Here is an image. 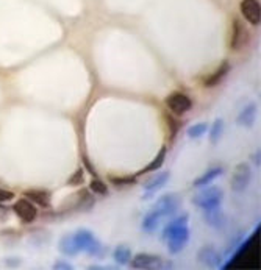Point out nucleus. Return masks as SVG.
Segmentation results:
<instances>
[{"label":"nucleus","instance_id":"nucleus-18","mask_svg":"<svg viewBox=\"0 0 261 270\" xmlns=\"http://www.w3.org/2000/svg\"><path fill=\"white\" fill-rule=\"evenodd\" d=\"M58 250L64 256H76V255H79L76 241H73V235H64L60 239V242H58Z\"/></svg>","mask_w":261,"mask_h":270},{"label":"nucleus","instance_id":"nucleus-1","mask_svg":"<svg viewBox=\"0 0 261 270\" xmlns=\"http://www.w3.org/2000/svg\"><path fill=\"white\" fill-rule=\"evenodd\" d=\"M73 235V241H76L79 253H88L91 256H102L105 253L103 244L94 236L92 231L88 228H80Z\"/></svg>","mask_w":261,"mask_h":270},{"label":"nucleus","instance_id":"nucleus-26","mask_svg":"<svg viewBox=\"0 0 261 270\" xmlns=\"http://www.w3.org/2000/svg\"><path fill=\"white\" fill-rule=\"evenodd\" d=\"M85 183V169L83 167H79L76 172H73L70 177H69V180H67V186H80V184H83Z\"/></svg>","mask_w":261,"mask_h":270},{"label":"nucleus","instance_id":"nucleus-7","mask_svg":"<svg viewBox=\"0 0 261 270\" xmlns=\"http://www.w3.org/2000/svg\"><path fill=\"white\" fill-rule=\"evenodd\" d=\"M130 265L133 268H163V267H171V264H164L163 258L158 255H151V253H138L132 256Z\"/></svg>","mask_w":261,"mask_h":270},{"label":"nucleus","instance_id":"nucleus-17","mask_svg":"<svg viewBox=\"0 0 261 270\" xmlns=\"http://www.w3.org/2000/svg\"><path fill=\"white\" fill-rule=\"evenodd\" d=\"M223 173V169L220 167V166H214V167H210L205 173H202L199 178H196L194 180V183H193V186L194 187H205V186H208L211 181H214L217 177H220Z\"/></svg>","mask_w":261,"mask_h":270},{"label":"nucleus","instance_id":"nucleus-16","mask_svg":"<svg viewBox=\"0 0 261 270\" xmlns=\"http://www.w3.org/2000/svg\"><path fill=\"white\" fill-rule=\"evenodd\" d=\"M230 69H232V66L226 61V63H222L210 76H207V79L203 80V86L205 88H216L217 85H220L222 83V80L226 79V76L229 75V72H230Z\"/></svg>","mask_w":261,"mask_h":270},{"label":"nucleus","instance_id":"nucleus-2","mask_svg":"<svg viewBox=\"0 0 261 270\" xmlns=\"http://www.w3.org/2000/svg\"><path fill=\"white\" fill-rule=\"evenodd\" d=\"M191 238V229L188 225H181L174 229H163L161 239L167 244V250L171 255H178L184 250L186 244L190 242Z\"/></svg>","mask_w":261,"mask_h":270},{"label":"nucleus","instance_id":"nucleus-20","mask_svg":"<svg viewBox=\"0 0 261 270\" xmlns=\"http://www.w3.org/2000/svg\"><path fill=\"white\" fill-rule=\"evenodd\" d=\"M133 253H132V248L125 244H119L116 245V248L113 250V259L119 264V265H127L130 264V259H132Z\"/></svg>","mask_w":261,"mask_h":270},{"label":"nucleus","instance_id":"nucleus-31","mask_svg":"<svg viewBox=\"0 0 261 270\" xmlns=\"http://www.w3.org/2000/svg\"><path fill=\"white\" fill-rule=\"evenodd\" d=\"M89 270H106V268H113V267H108V265H89Z\"/></svg>","mask_w":261,"mask_h":270},{"label":"nucleus","instance_id":"nucleus-6","mask_svg":"<svg viewBox=\"0 0 261 270\" xmlns=\"http://www.w3.org/2000/svg\"><path fill=\"white\" fill-rule=\"evenodd\" d=\"M166 105L169 108V111L175 115H184L186 112H190V109L193 108V100L188 94L175 91L172 94L167 95L166 99Z\"/></svg>","mask_w":261,"mask_h":270},{"label":"nucleus","instance_id":"nucleus-10","mask_svg":"<svg viewBox=\"0 0 261 270\" xmlns=\"http://www.w3.org/2000/svg\"><path fill=\"white\" fill-rule=\"evenodd\" d=\"M249 41V31L246 28V25L243 24V21L235 19L233 25H232V40H230V47L232 50L238 52L243 47H246Z\"/></svg>","mask_w":261,"mask_h":270},{"label":"nucleus","instance_id":"nucleus-14","mask_svg":"<svg viewBox=\"0 0 261 270\" xmlns=\"http://www.w3.org/2000/svg\"><path fill=\"white\" fill-rule=\"evenodd\" d=\"M24 197L28 199L36 206H41V208H50V205H52V196H50V192L46 190V189H30V190H25Z\"/></svg>","mask_w":261,"mask_h":270},{"label":"nucleus","instance_id":"nucleus-5","mask_svg":"<svg viewBox=\"0 0 261 270\" xmlns=\"http://www.w3.org/2000/svg\"><path fill=\"white\" fill-rule=\"evenodd\" d=\"M250 180H252L250 164L249 163H238L233 169L232 180H230L232 190L236 192V194H243V192L249 187Z\"/></svg>","mask_w":261,"mask_h":270},{"label":"nucleus","instance_id":"nucleus-3","mask_svg":"<svg viewBox=\"0 0 261 270\" xmlns=\"http://www.w3.org/2000/svg\"><path fill=\"white\" fill-rule=\"evenodd\" d=\"M181 197L177 192H169V194H164L161 196L155 205L152 206V211L160 217V219H164V217H172L174 214H177V211L181 208Z\"/></svg>","mask_w":261,"mask_h":270},{"label":"nucleus","instance_id":"nucleus-9","mask_svg":"<svg viewBox=\"0 0 261 270\" xmlns=\"http://www.w3.org/2000/svg\"><path fill=\"white\" fill-rule=\"evenodd\" d=\"M13 211L14 214L24 222V223H31L34 222V219L38 217V209H36V205L31 203L28 199H19L17 202H14L13 205Z\"/></svg>","mask_w":261,"mask_h":270},{"label":"nucleus","instance_id":"nucleus-12","mask_svg":"<svg viewBox=\"0 0 261 270\" xmlns=\"http://www.w3.org/2000/svg\"><path fill=\"white\" fill-rule=\"evenodd\" d=\"M197 261L202 265H207V267H211V268H217V267H220L222 255L213 245H205V247H202L199 250Z\"/></svg>","mask_w":261,"mask_h":270},{"label":"nucleus","instance_id":"nucleus-27","mask_svg":"<svg viewBox=\"0 0 261 270\" xmlns=\"http://www.w3.org/2000/svg\"><path fill=\"white\" fill-rule=\"evenodd\" d=\"M82 161H83V169H85V172H89L92 177H97V170H96L94 164L91 163V160L88 158V155H83V157H82Z\"/></svg>","mask_w":261,"mask_h":270},{"label":"nucleus","instance_id":"nucleus-30","mask_svg":"<svg viewBox=\"0 0 261 270\" xmlns=\"http://www.w3.org/2000/svg\"><path fill=\"white\" fill-rule=\"evenodd\" d=\"M259 157H261V153H259V150H256L253 155H252V163L256 166V167H259Z\"/></svg>","mask_w":261,"mask_h":270},{"label":"nucleus","instance_id":"nucleus-24","mask_svg":"<svg viewBox=\"0 0 261 270\" xmlns=\"http://www.w3.org/2000/svg\"><path fill=\"white\" fill-rule=\"evenodd\" d=\"M89 192L96 196H108V186L105 184V181H102L100 178L94 177L91 181H89Z\"/></svg>","mask_w":261,"mask_h":270},{"label":"nucleus","instance_id":"nucleus-19","mask_svg":"<svg viewBox=\"0 0 261 270\" xmlns=\"http://www.w3.org/2000/svg\"><path fill=\"white\" fill-rule=\"evenodd\" d=\"M166 157H167V147L164 145V147L160 148V151L157 153V157L152 160V163H151V164H147L142 170H139L138 175H142V173H147V172H157V170H160L161 166L164 164ZM138 175H136V177H138Z\"/></svg>","mask_w":261,"mask_h":270},{"label":"nucleus","instance_id":"nucleus-4","mask_svg":"<svg viewBox=\"0 0 261 270\" xmlns=\"http://www.w3.org/2000/svg\"><path fill=\"white\" fill-rule=\"evenodd\" d=\"M223 200V190L217 186L213 187H203L200 192L193 197V203L200 208V209H207L211 206H219Z\"/></svg>","mask_w":261,"mask_h":270},{"label":"nucleus","instance_id":"nucleus-15","mask_svg":"<svg viewBox=\"0 0 261 270\" xmlns=\"http://www.w3.org/2000/svg\"><path fill=\"white\" fill-rule=\"evenodd\" d=\"M256 108H258L256 103L250 102V103H247V105L239 111L238 119H236V122H238L239 127H244V128H250V127H253V124H255V118H256Z\"/></svg>","mask_w":261,"mask_h":270},{"label":"nucleus","instance_id":"nucleus-23","mask_svg":"<svg viewBox=\"0 0 261 270\" xmlns=\"http://www.w3.org/2000/svg\"><path fill=\"white\" fill-rule=\"evenodd\" d=\"M208 127L210 125L207 122H197L186 130V134H188V138H191V139H199L208 131Z\"/></svg>","mask_w":261,"mask_h":270},{"label":"nucleus","instance_id":"nucleus-25","mask_svg":"<svg viewBox=\"0 0 261 270\" xmlns=\"http://www.w3.org/2000/svg\"><path fill=\"white\" fill-rule=\"evenodd\" d=\"M109 183L115 184L116 187L133 186L136 183V177H109Z\"/></svg>","mask_w":261,"mask_h":270},{"label":"nucleus","instance_id":"nucleus-11","mask_svg":"<svg viewBox=\"0 0 261 270\" xmlns=\"http://www.w3.org/2000/svg\"><path fill=\"white\" fill-rule=\"evenodd\" d=\"M241 14L250 25H258L261 21V7L258 0H241Z\"/></svg>","mask_w":261,"mask_h":270},{"label":"nucleus","instance_id":"nucleus-22","mask_svg":"<svg viewBox=\"0 0 261 270\" xmlns=\"http://www.w3.org/2000/svg\"><path fill=\"white\" fill-rule=\"evenodd\" d=\"M208 128H210V127H208ZM222 133H223V121L219 118V119H216V121L213 122V125H211V128H210V142H211V145H216V144L220 141Z\"/></svg>","mask_w":261,"mask_h":270},{"label":"nucleus","instance_id":"nucleus-13","mask_svg":"<svg viewBox=\"0 0 261 270\" xmlns=\"http://www.w3.org/2000/svg\"><path fill=\"white\" fill-rule=\"evenodd\" d=\"M202 211H203L205 222H207L211 228L222 229L223 226L227 225V217H226V214H223L220 205H219V206H211V208H207V209H202Z\"/></svg>","mask_w":261,"mask_h":270},{"label":"nucleus","instance_id":"nucleus-29","mask_svg":"<svg viewBox=\"0 0 261 270\" xmlns=\"http://www.w3.org/2000/svg\"><path fill=\"white\" fill-rule=\"evenodd\" d=\"M14 199V194L11 190H7V189H0V203H5V202H10Z\"/></svg>","mask_w":261,"mask_h":270},{"label":"nucleus","instance_id":"nucleus-8","mask_svg":"<svg viewBox=\"0 0 261 270\" xmlns=\"http://www.w3.org/2000/svg\"><path fill=\"white\" fill-rule=\"evenodd\" d=\"M169 180H171V172L169 170H166V172H158L157 170V173H154L142 184L144 199H151L152 196H155L158 190H161L167 184Z\"/></svg>","mask_w":261,"mask_h":270},{"label":"nucleus","instance_id":"nucleus-28","mask_svg":"<svg viewBox=\"0 0 261 270\" xmlns=\"http://www.w3.org/2000/svg\"><path fill=\"white\" fill-rule=\"evenodd\" d=\"M53 268L55 270H72V264H69L66 259H58L55 264H53Z\"/></svg>","mask_w":261,"mask_h":270},{"label":"nucleus","instance_id":"nucleus-21","mask_svg":"<svg viewBox=\"0 0 261 270\" xmlns=\"http://www.w3.org/2000/svg\"><path fill=\"white\" fill-rule=\"evenodd\" d=\"M160 222H161V219L154 211H151L144 216V219L141 222V228H142V231H145V233H155L157 228L160 226Z\"/></svg>","mask_w":261,"mask_h":270}]
</instances>
